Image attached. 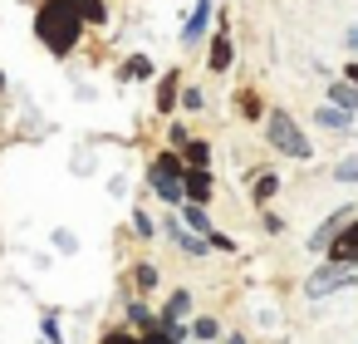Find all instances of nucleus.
Returning a JSON list of instances; mask_svg holds the SVG:
<instances>
[{
  "label": "nucleus",
  "mask_w": 358,
  "mask_h": 344,
  "mask_svg": "<svg viewBox=\"0 0 358 344\" xmlns=\"http://www.w3.org/2000/svg\"><path fill=\"white\" fill-rule=\"evenodd\" d=\"M123 74H128V79H148V74H152V60H148V55H133V64H128Z\"/></svg>",
  "instance_id": "bb28decb"
},
{
  "label": "nucleus",
  "mask_w": 358,
  "mask_h": 344,
  "mask_svg": "<svg viewBox=\"0 0 358 344\" xmlns=\"http://www.w3.org/2000/svg\"><path fill=\"white\" fill-rule=\"evenodd\" d=\"M182 172H187V163H182L177 148H162V153H152V163H148V187L157 192V202H167V212L182 207Z\"/></svg>",
  "instance_id": "7ed1b4c3"
},
{
  "label": "nucleus",
  "mask_w": 358,
  "mask_h": 344,
  "mask_svg": "<svg viewBox=\"0 0 358 344\" xmlns=\"http://www.w3.org/2000/svg\"><path fill=\"white\" fill-rule=\"evenodd\" d=\"M358 285V266H334L324 261L314 275H304V295L309 300H324V295H338V290H353Z\"/></svg>",
  "instance_id": "20e7f679"
},
{
  "label": "nucleus",
  "mask_w": 358,
  "mask_h": 344,
  "mask_svg": "<svg viewBox=\"0 0 358 344\" xmlns=\"http://www.w3.org/2000/svg\"><path fill=\"white\" fill-rule=\"evenodd\" d=\"M231 64H236V45L226 30H216V40L206 50V74H231Z\"/></svg>",
  "instance_id": "1a4fd4ad"
},
{
  "label": "nucleus",
  "mask_w": 358,
  "mask_h": 344,
  "mask_svg": "<svg viewBox=\"0 0 358 344\" xmlns=\"http://www.w3.org/2000/svg\"><path fill=\"white\" fill-rule=\"evenodd\" d=\"M348 216H353V207H338V212H334V216H324V221H319V226H314V236H309V241H304V246H309V251H319V256H324V246H329V241H334V236H338V231H343V221H348Z\"/></svg>",
  "instance_id": "9d476101"
},
{
  "label": "nucleus",
  "mask_w": 358,
  "mask_h": 344,
  "mask_svg": "<svg viewBox=\"0 0 358 344\" xmlns=\"http://www.w3.org/2000/svg\"><path fill=\"white\" fill-rule=\"evenodd\" d=\"M177 94H182V69H172V74H162V79H157V99H152L157 118H172V109H177Z\"/></svg>",
  "instance_id": "9b49d317"
},
{
  "label": "nucleus",
  "mask_w": 358,
  "mask_h": 344,
  "mask_svg": "<svg viewBox=\"0 0 358 344\" xmlns=\"http://www.w3.org/2000/svg\"><path fill=\"white\" fill-rule=\"evenodd\" d=\"M177 216H182V226H192L196 236L211 231V212H206V207H192V202H187V207H177Z\"/></svg>",
  "instance_id": "4be33fe9"
},
{
  "label": "nucleus",
  "mask_w": 358,
  "mask_h": 344,
  "mask_svg": "<svg viewBox=\"0 0 358 344\" xmlns=\"http://www.w3.org/2000/svg\"><path fill=\"white\" fill-rule=\"evenodd\" d=\"M177 104H187V109H192V113H196V109H201V104H206V94H201V89H196V84H192V89H182V94H177Z\"/></svg>",
  "instance_id": "cd10ccee"
},
{
  "label": "nucleus",
  "mask_w": 358,
  "mask_h": 344,
  "mask_svg": "<svg viewBox=\"0 0 358 344\" xmlns=\"http://www.w3.org/2000/svg\"><path fill=\"white\" fill-rule=\"evenodd\" d=\"M64 6H69L84 25H94V30H103V25H108V6H103V0H64Z\"/></svg>",
  "instance_id": "dca6fc26"
},
{
  "label": "nucleus",
  "mask_w": 358,
  "mask_h": 344,
  "mask_svg": "<svg viewBox=\"0 0 358 344\" xmlns=\"http://www.w3.org/2000/svg\"><path fill=\"white\" fill-rule=\"evenodd\" d=\"M162 236L182 251V256H192V261H206L211 256V246H206V236H196L192 226H182V216L177 212H167V221H162Z\"/></svg>",
  "instance_id": "39448f33"
},
{
  "label": "nucleus",
  "mask_w": 358,
  "mask_h": 344,
  "mask_svg": "<svg viewBox=\"0 0 358 344\" xmlns=\"http://www.w3.org/2000/svg\"><path fill=\"white\" fill-rule=\"evenodd\" d=\"M211 197H216V172L211 167H187L182 172V207L192 202V207H211Z\"/></svg>",
  "instance_id": "423d86ee"
},
{
  "label": "nucleus",
  "mask_w": 358,
  "mask_h": 344,
  "mask_svg": "<svg viewBox=\"0 0 358 344\" xmlns=\"http://www.w3.org/2000/svg\"><path fill=\"white\" fill-rule=\"evenodd\" d=\"M99 344H138V334H133V329H123V324H118V329H108V334H103V339H99Z\"/></svg>",
  "instance_id": "c85d7f7f"
},
{
  "label": "nucleus",
  "mask_w": 358,
  "mask_h": 344,
  "mask_svg": "<svg viewBox=\"0 0 358 344\" xmlns=\"http://www.w3.org/2000/svg\"><path fill=\"white\" fill-rule=\"evenodd\" d=\"M226 344H245V334H226Z\"/></svg>",
  "instance_id": "72a5a7b5"
},
{
  "label": "nucleus",
  "mask_w": 358,
  "mask_h": 344,
  "mask_svg": "<svg viewBox=\"0 0 358 344\" xmlns=\"http://www.w3.org/2000/svg\"><path fill=\"white\" fill-rule=\"evenodd\" d=\"M206 246H211V251H221V256H236V236H226V231H216V226L206 231Z\"/></svg>",
  "instance_id": "a878e982"
},
{
  "label": "nucleus",
  "mask_w": 358,
  "mask_h": 344,
  "mask_svg": "<svg viewBox=\"0 0 358 344\" xmlns=\"http://www.w3.org/2000/svg\"><path fill=\"white\" fill-rule=\"evenodd\" d=\"M55 246H59V251H64V256H69V251H74V246H79V241H74V236H69V231H55Z\"/></svg>",
  "instance_id": "7c9ffc66"
},
{
  "label": "nucleus",
  "mask_w": 358,
  "mask_h": 344,
  "mask_svg": "<svg viewBox=\"0 0 358 344\" xmlns=\"http://www.w3.org/2000/svg\"><path fill=\"white\" fill-rule=\"evenodd\" d=\"M192 133H187V123H167V148H182Z\"/></svg>",
  "instance_id": "c756f323"
},
{
  "label": "nucleus",
  "mask_w": 358,
  "mask_h": 344,
  "mask_svg": "<svg viewBox=\"0 0 358 344\" xmlns=\"http://www.w3.org/2000/svg\"><path fill=\"white\" fill-rule=\"evenodd\" d=\"M211 6H216V0H196V6H192V15L182 25V45H201V35L211 25Z\"/></svg>",
  "instance_id": "f8f14e48"
},
{
  "label": "nucleus",
  "mask_w": 358,
  "mask_h": 344,
  "mask_svg": "<svg viewBox=\"0 0 358 344\" xmlns=\"http://www.w3.org/2000/svg\"><path fill=\"white\" fill-rule=\"evenodd\" d=\"M177 153H182L187 167H211V143H206V138H187Z\"/></svg>",
  "instance_id": "6ab92c4d"
},
{
  "label": "nucleus",
  "mask_w": 358,
  "mask_h": 344,
  "mask_svg": "<svg viewBox=\"0 0 358 344\" xmlns=\"http://www.w3.org/2000/svg\"><path fill=\"white\" fill-rule=\"evenodd\" d=\"M265 138H270V148L280 153V158H294V163H309L314 158V143L304 138V128L289 118V109H265Z\"/></svg>",
  "instance_id": "f03ea898"
},
{
  "label": "nucleus",
  "mask_w": 358,
  "mask_h": 344,
  "mask_svg": "<svg viewBox=\"0 0 358 344\" xmlns=\"http://www.w3.org/2000/svg\"><path fill=\"white\" fill-rule=\"evenodd\" d=\"M133 231H138L143 241H157V226H152V216H148L143 207H133Z\"/></svg>",
  "instance_id": "393cba45"
},
{
  "label": "nucleus",
  "mask_w": 358,
  "mask_h": 344,
  "mask_svg": "<svg viewBox=\"0 0 358 344\" xmlns=\"http://www.w3.org/2000/svg\"><path fill=\"white\" fill-rule=\"evenodd\" d=\"M40 334H45V344H64V329H59V315L55 310L40 315Z\"/></svg>",
  "instance_id": "b1692460"
},
{
  "label": "nucleus",
  "mask_w": 358,
  "mask_h": 344,
  "mask_svg": "<svg viewBox=\"0 0 358 344\" xmlns=\"http://www.w3.org/2000/svg\"><path fill=\"white\" fill-rule=\"evenodd\" d=\"M329 182H358V153L338 158V163L329 167Z\"/></svg>",
  "instance_id": "5701e85b"
},
{
  "label": "nucleus",
  "mask_w": 358,
  "mask_h": 344,
  "mask_svg": "<svg viewBox=\"0 0 358 344\" xmlns=\"http://www.w3.org/2000/svg\"><path fill=\"white\" fill-rule=\"evenodd\" d=\"M314 123H319L324 133H334V138H353V133H358V113H343V109H334V104H319V109H314Z\"/></svg>",
  "instance_id": "6e6552de"
},
{
  "label": "nucleus",
  "mask_w": 358,
  "mask_h": 344,
  "mask_svg": "<svg viewBox=\"0 0 358 344\" xmlns=\"http://www.w3.org/2000/svg\"><path fill=\"white\" fill-rule=\"evenodd\" d=\"M172 344H192V339H172Z\"/></svg>",
  "instance_id": "f704fd0d"
},
{
  "label": "nucleus",
  "mask_w": 358,
  "mask_h": 344,
  "mask_svg": "<svg viewBox=\"0 0 358 344\" xmlns=\"http://www.w3.org/2000/svg\"><path fill=\"white\" fill-rule=\"evenodd\" d=\"M343 45H348V50H353V55H358V25H353V30H348V35H343Z\"/></svg>",
  "instance_id": "473e14b6"
},
{
  "label": "nucleus",
  "mask_w": 358,
  "mask_h": 344,
  "mask_svg": "<svg viewBox=\"0 0 358 344\" xmlns=\"http://www.w3.org/2000/svg\"><path fill=\"white\" fill-rule=\"evenodd\" d=\"M123 280H128V285H133V290H138V295H152V290H157V285H162V270H157V266H152V261H133V266H128V275H123Z\"/></svg>",
  "instance_id": "ddd939ff"
},
{
  "label": "nucleus",
  "mask_w": 358,
  "mask_h": 344,
  "mask_svg": "<svg viewBox=\"0 0 358 344\" xmlns=\"http://www.w3.org/2000/svg\"><path fill=\"white\" fill-rule=\"evenodd\" d=\"M187 315H192V290H182V285H177V290L167 295V305L157 310V319H187Z\"/></svg>",
  "instance_id": "aec40b11"
},
{
  "label": "nucleus",
  "mask_w": 358,
  "mask_h": 344,
  "mask_svg": "<svg viewBox=\"0 0 358 344\" xmlns=\"http://www.w3.org/2000/svg\"><path fill=\"white\" fill-rule=\"evenodd\" d=\"M324 261H334V266H358V216H348L343 231L324 246Z\"/></svg>",
  "instance_id": "0eeeda50"
},
{
  "label": "nucleus",
  "mask_w": 358,
  "mask_h": 344,
  "mask_svg": "<svg viewBox=\"0 0 358 344\" xmlns=\"http://www.w3.org/2000/svg\"><path fill=\"white\" fill-rule=\"evenodd\" d=\"M123 329H133V334H148V329H152V310H148L138 295L123 305Z\"/></svg>",
  "instance_id": "f3484780"
},
{
  "label": "nucleus",
  "mask_w": 358,
  "mask_h": 344,
  "mask_svg": "<svg viewBox=\"0 0 358 344\" xmlns=\"http://www.w3.org/2000/svg\"><path fill=\"white\" fill-rule=\"evenodd\" d=\"M324 104H334V109H343V113H358V84L329 79V84H324Z\"/></svg>",
  "instance_id": "4468645a"
},
{
  "label": "nucleus",
  "mask_w": 358,
  "mask_h": 344,
  "mask_svg": "<svg viewBox=\"0 0 358 344\" xmlns=\"http://www.w3.org/2000/svg\"><path fill=\"white\" fill-rule=\"evenodd\" d=\"M343 79H348V84H358V60H348V64H343Z\"/></svg>",
  "instance_id": "2f4dec72"
},
{
  "label": "nucleus",
  "mask_w": 358,
  "mask_h": 344,
  "mask_svg": "<svg viewBox=\"0 0 358 344\" xmlns=\"http://www.w3.org/2000/svg\"><path fill=\"white\" fill-rule=\"evenodd\" d=\"M187 334H192V339H201V344H216V339H221V319H216V315H192Z\"/></svg>",
  "instance_id": "412c9836"
},
{
  "label": "nucleus",
  "mask_w": 358,
  "mask_h": 344,
  "mask_svg": "<svg viewBox=\"0 0 358 344\" xmlns=\"http://www.w3.org/2000/svg\"><path fill=\"white\" fill-rule=\"evenodd\" d=\"M84 30H89V25L64 6V0H40V6H35V40H40L55 60H69V55L79 50Z\"/></svg>",
  "instance_id": "f257e3e1"
},
{
  "label": "nucleus",
  "mask_w": 358,
  "mask_h": 344,
  "mask_svg": "<svg viewBox=\"0 0 358 344\" xmlns=\"http://www.w3.org/2000/svg\"><path fill=\"white\" fill-rule=\"evenodd\" d=\"M236 113H241L245 123H260V118H265V99H260V89L241 84V89H236Z\"/></svg>",
  "instance_id": "2eb2a0df"
},
{
  "label": "nucleus",
  "mask_w": 358,
  "mask_h": 344,
  "mask_svg": "<svg viewBox=\"0 0 358 344\" xmlns=\"http://www.w3.org/2000/svg\"><path fill=\"white\" fill-rule=\"evenodd\" d=\"M275 197H280V172H260L250 187V207H270Z\"/></svg>",
  "instance_id": "a211bd4d"
}]
</instances>
